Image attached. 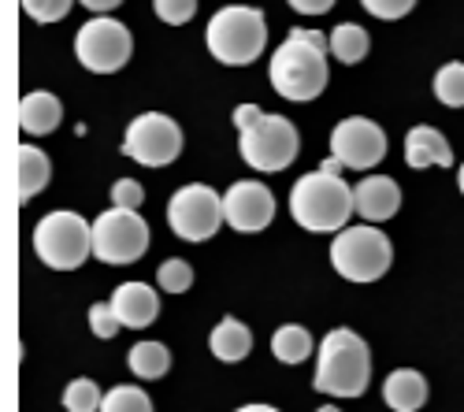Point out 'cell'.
Wrapping results in <instances>:
<instances>
[{
  "instance_id": "6da1fadb",
  "label": "cell",
  "mask_w": 464,
  "mask_h": 412,
  "mask_svg": "<svg viewBox=\"0 0 464 412\" xmlns=\"http://www.w3.org/2000/svg\"><path fill=\"white\" fill-rule=\"evenodd\" d=\"M327 49L331 37H324L320 30H290V37L272 53V67H267L276 93L286 101H316L331 82Z\"/></svg>"
},
{
  "instance_id": "7a4b0ae2",
  "label": "cell",
  "mask_w": 464,
  "mask_h": 412,
  "mask_svg": "<svg viewBox=\"0 0 464 412\" xmlns=\"http://www.w3.org/2000/svg\"><path fill=\"white\" fill-rule=\"evenodd\" d=\"M357 208V197H353V186L331 175V171H308L297 178V186L290 190V216L297 227L304 231H316V235H331V231H342L350 223Z\"/></svg>"
},
{
  "instance_id": "3957f363",
  "label": "cell",
  "mask_w": 464,
  "mask_h": 412,
  "mask_svg": "<svg viewBox=\"0 0 464 412\" xmlns=\"http://www.w3.org/2000/svg\"><path fill=\"white\" fill-rule=\"evenodd\" d=\"M372 379V350L357 331L338 327L324 334L313 387L331 398H361Z\"/></svg>"
},
{
  "instance_id": "277c9868",
  "label": "cell",
  "mask_w": 464,
  "mask_h": 412,
  "mask_svg": "<svg viewBox=\"0 0 464 412\" xmlns=\"http://www.w3.org/2000/svg\"><path fill=\"white\" fill-rule=\"evenodd\" d=\"M205 45H208V53H212L219 63H227V67H249L253 60H260V53H264V45H267L264 12L246 8V5L219 8V12L208 19Z\"/></svg>"
},
{
  "instance_id": "5b68a950",
  "label": "cell",
  "mask_w": 464,
  "mask_h": 412,
  "mask_svg": "<svg viewBox=\"0 0 464 412\" xmlns=\"http://www.w3.org/2000/svg\"><path fill=\"white\" fill-rule=\"evenodd\" d=\"M331 264L350 283H375L391 272L394 245L375 227H342L331 242Z\"/></svg>"
},
{
  "instance_id": "8992f818",
  "label": "cell",
  "mask_w": 464,
  "mask_h": 412,
  "mask_svg": "<svg viewBox=\"0 0 464 412\" xmlns=\"http://www.w3.org/2000/svg\"><path fill=\"white\" fill-rule=\"evenodd\" d=\"M34 253L56 272H74L93 253V227L79 212H49L34 227Z\"/></svg>"
},
{
  "instance_id": "52a82bcc",
  "label": "cell",
  "mask_w": 464,
  "mask_h": 412,
  "mask_svg": "<svg viewBox=\"0 0 464 412\" xmlns=\"http://www.w3.org/2000/svg\"><path fill=\"white\" fill-rule=\"evenodd\" d=\"M149 223L138 208H108L93 219V256L104 264H134L149 249Z\"/></svg>"
},
{
  "instance_id": "ba28073f",
  "label": "cell",
  "mask_w": 464,
  "mask_h": 412,
  "mask_svg": "<svg viewBox=\"0 0 464 412\" xmlns=\"http://www.w3.org/2000/svg\"><path fill=\"white\" fill-rule=\"evenodd\" d=\"M301 153V134L286 116H264L256 127L242 130V160L253 171H286Z\"/></svg>"
},
{
  "instance_id": "9c48e42d",
  "label": "cell",
  "mask_w": 464,
  "mask_h": 412,
  "mask_svg": "<svg viewBox=\"0 0 464 412\" xmlns=\"http://www.w3.org/2000/svg\"><path fill=\"white\" fill-rule=\"evenodd\" d=\"M130 53H134L130 30L120 19H108V15L90 19L79 30V37H74V56H79V63L93 74H111V71L127 67Z\"/></svg>"
},
{
  "instance_id": "30bf717a",
  "label": "cell",
  "mask_w": 464,
  "mask_h": 412,
  "mask_svg": "<svg viewBox=\"0 0 464 412\" xmlns=\"http://www.w3.org/2000/svg\"><path fill=\"white\" fill-rule=\"evenodd\" d=\"M223 197L212 186H182L179 194H171L168 201V227L186 238V242H208L216 238L219 223H223Z\"/></svg>"
},
{
  "instance_id": "8fae6325",
  "label": "cell",
  "mask_w": 464,
  "mask_h": 412,
  "mask_svg": "<svg viewBox=\"0 0 464 412\" xmlns=\"http://www.w3.org/2000/svg\"><path fill=\"white\" fill-rule=\"evenodd\" d=\"M123 153L145 168H168L182 153V130L164 111H145V116L130 120Z\"/></svg>"
},
{
  "instance_id": "7c38bea8",
  "label": "cell",
  "mask_w": 464,
  "mask_h": 412,
  "mask_svg": "<svg viewBox=\"0 0 464 412\" xmlns=\"http://www.w3.org/2000/svg\"><path fill=\"white\" fill-rule=\"evenodd\" d=\"M331 157L353 171H372L386 157V130L364 116H350L331 130Z\"/></svg>"
},
{
  "instance_id": "4fadbf2b",
  "label": "cell",
  "mask_w": 464,
  "mask_h": 412,
  "mask_svg": "<svg viewBox=\"0 0 464 412\" xmlns=\"http://www.w3.org/2000/svg\"><path fill=\"white\" fill-rule=\"evenodd\" d=\"M223 216L235 231L256 235L276 219V197L264 182H235L223 194Z\"/></svg>"
},
{
  "instance_id": "5bb4252c",
  "label": "cell",
  "mask_w": 464,
  "mask_h": 412,
  "mask_svg": "<svg viewBox=\"0 0 464 412\" xmlns=\"http://www.w3.org/2000/svg\"><path fill=\"white\" fill-rule=\"evenodd\" d=\"M111 309H115V316H120L123 327L138 331V327H149L152 320L160 316V297L145 283H123V286H115V293H111Z\"/></svg>"
},
{
  "instance_id": "9a60e30c",
  "label": "cell",
  "mask_w": 464,
  "mask_h": 412,
  "mask_svg": "<svg viewBox=\"0 0 464 412\" xmlns=\"http://www.w3.org/2000/svg\"><path fill=\"white\" fill-rule=\"evenodd\" d=\"M357 212L368 219V223H382V219H391L398 208H401V190H398V182L394 178H386V175H368L357 182Z\"/></svg>"
},
{
  "instance_id": "2e32d148",
  "label": "cell",
  "mask_w": 464,
  "mask_h": 412,
  "mask_svg": "<svg viewBox=\"0 0 464 412\" xmlns=\"http://www.w3.org/2000/svg\"><path fill=\"white\" fill-rule=\"evenodd\" d=\"M405 164L412 171L423 168H450L453 164V149L446 141V134H439L435 127H412L405 134Z\"/></svg>"
},
{
  "instance_id": "e0dca14e",
  "label": "cell",
  "mask_w": 464,
  "mask_h": 412,
  "mask_svg": "<svg viewBox=\"0 0 464 412\" xmlns=\"http://www.w3.org/2000/svg\"><path fill=\"white\" fill-rule=\"evenodd\" d=\"M60 120H63V104H60V97H53V93H45V90L26 93V97L19 101V127H23L26 134H34V138L53 134V130L60 127Z\"/></svg>"
},
{
  "instance_id": "ac0fdd59",
  "label": "cell",
  "mask_w": 464,
  "mask_h": 412,
  "mask_svg": "<svg viewBox=\"0 0 464 412\" xmlns=\"http://www.w3.org/2000/svg\"><path fill=\"white\" fill-rule=\"evenodd\" d=\"M382 401L394 412H416L423 401H428V379L412 368H398L382 383Z\"/></svg>"
},
{
  "instance_id": "d6986e66",
  "label": "cell",
  "mask_w": 464,
  "mask_h": 412,
  "mask_svg": "<svg viewBox=\"0 0 464 412\" xmlns=\"http://www.w3.org/2000/svg\"><path fill=\"white\" fill-rule=\"evenodd\" d=\"M208 346H212V353H216L223 364H238V360H246L249 350H253V331H249L242 320H235V316H223V320L212 327V334H208Z\"/></svg>"
},
{
  "instance_id": "ffe728a7",
  "label": "cell",
  "mask_w": 464,
  "mask_h": 412,
  "mask_svg": "<svg viewBox=\"0 0 464 412\" xmlns=\"http://www.w3.org/2000/svg\"><path fill=\"white\" fill-rule=\"evenodd\" d=\"M53 178V164L37 145H19V201L37 197Z\"/></svg>"
},
{
  "instance_id": "44dd1931",
  "label": "cell",
  "mask_w": 464,
  "mask_h": 412,
  "mask_svg": "<svg viewBox=\"0 0 464 412\" xmlns=\"http://www.w3.org/2000/svg\"><path fill=\"white\" fill-rule=\"evenodd\" d=\"M368 49H372V37H368V30L361 23H338L331 30V56L334 60L353 67V63H361L368 56Z\"/></svg>"
},
{
  "instance_id": "7402d4cb",
  "label": "cell",
  "mask_w": 464,
  "mask_h": 412,
  "mask_svg": "<svg viewBox=\"0 0 464 412\" xmlns=\"http://www.w3.org/2000/svg\"><path fill=\"white\" fill-rule=\"evenodd\" d=\"M127 360L138 379H164L171 371V353L164 342H138V346H130Z\"/></svg>"
},
{
  "instance_id": "603a6c76",
  "label": "cell",
  "mask_w": 464,
  "mask_h": 412,
  "mask_svg": "<svg viewBox=\"0 0 464 412\" xmlns=\"http://www.w3.org/2000/svg\"><path fill=\"white\" fill-rule=\"evenodd\" d=\"M272 353L283 360V364H301L304 357H313V334L297 323H283L272 339Z\"/></svg>"
},
{
  "instance_id": "cb8c5ba5",
  "label": "cell",
  "mask_w": 464,
  "mask_h": 412,
  "mask_svg": "<svg viewBox=\"0 0 464 412\" xmlns=\"http://www.w3.org/2000/svg\"><path fill=\"white\" fill-rule=\"evenodd\" d=\"M435 97L446 108H464V63H446L435 74Z\"/></svg>"
},
{
  "instance_id": "d4e9b609",
  "label": "cell",
  "mask_w": 464,
  "mask_h": 412,
  "mask_svg": "<svg viewBox=\"0 0 464 412\" xmlns=\"http://www.w3.org/2000/svg\"><path fill=\"white\" fill-rule=\"evenodd\" d=\"M101 412H152V401L141 387H115L104 394Z\"/></svg>"
},
{
  "instance_id": "484cf974",
  "label": "cell",
  "mask_w": 464,
  "mask_h": 412,
  "mask_svg": "<svg viewBox=\"0 0 464 412\" xmlns=\"http://www.w3.org/2000/svg\"><path fill=\"white\" fill-rule=\"evenodd\" d=\"M101 387L93 379H74L67 390H63V408L67 412H101Z\"/></svg>"
},
{
  "instance_id": "4316f807",
  "label": "cell",
  "mask_w": 464,
  "mask_h": 412,
  "mask_svg": "<svg viewBox=\"0 0 464 412\" xmlns=\"http://www.w3.org/2000/svg\"><path fill=\"white\" fill-rule=\"evenodd\" d=\"M157 279H160V290L164 293H186L193 286V268L186 260H164L157 268Z\"/></svg>"
},
{
  "instance_id": "83f0119b",
  "label": "cell",
  "mask_w": 464,
  "mask_h": 412,
  "mask_svg": "<svg viewBox=\"0 0 464 412\" xmlns=\"http://www.w3.org/2000/svg\"><path fill=\"white\" fill-rule=\"evenodd\" d=\"M74 0H23V12L34 19V23H60L67 19Z\"/></svg>"
},
{
  "instance_id": "f1b7e54d",
  "label": "cell",
  "mask_w": 464,
  "mask_h": 412,
  "mask_svg": "<svg viewBox=\"0 0 464 412\" xmlns=\"http://www.w3.org/2000/svg\"><path fill=\"white\" fill-rule=\"evenodd\" d=\"M152 8L168 26H182L198 15V0H152Z\"/></svg>"
},
{
  "instance_id": "f546056e",
  "label": "cell",
  "mask_w": 464,
  "mask_h": 412,
  "mask_svg": "<svg viewBox=\"0 0 464 412\" xmlns=\"http://www.w3.org/2000/svg\"><path fill=\"white\" fill-rule=\"evenodd\" d=\"M90 327H93L97 339H115L123 323H120V316H115V309H111V302H108V305H93V309H90Z\"/></svg>"
},
{
  "instance_id": "4dcf8cb0",
  "label": "cell",
  "mask_w": 464,
  "mask_h": 412,
  "mask_svg": "<svg viewBox=\"0 0 464 412\" xmlns=\"http://www.w3.org/2000/svg\"><path fill=\"white\" fill-rule=\"evenodd\" d=\"M361 5H364L375 19H405V15L416 8V0H361Z\"/></svg>"
},
{
  "instance_id": "1f68e13d",
  "label": "cell",
  "mask_w": 464,
  "mask_h": 412,
  "mask_svg": "<svg viewBox=\"0 0 464 412\" xmlns=\"http://www.w3.org/2000/svg\"><path fill=\"white\" fill-rule=\"evenodd\" d=\"M141 197H145V190H141V182H134V178H120L111 186V205L115 208H138Z\"/></svg>"
},
{
  "instance_id": "d6a6232c",
  "label": "cell",
  "mask_w": 464,
  "mask_h": 412,
  "mask_svg": "<svg viewBox=\"0 0 464 412\" xmlns=\"http://www.w3.org/2000/svg\"><path fill=\"white\" fill-rule=\"evenodd\" d=\"M286 5L301 15H327L334 8V0H286Z\"/></svg>"
},
{
  "instance_id": "836d02e7",
  "label": "cell",
  "mask_w": 464,
  "mask_h": 412,
  "mask_svg": "<svg viewBox=\"0 0 464 412\" xmlns=\"http://www.w3.org/2000/svg\"><path fill=\"white\" fill-rule=\"evenodd\" d=\"M260 120H264V111H260L256 104H238V108H235V127H238V130H249V127H256Z\"/></svg>"
},
{
  "instance_id": "e575fe53",
  "label": "cell",
  "mask_w": 464,
  "mask_h": 412,
  "mask_svg": "<svg viewBox=\"0 0 464 412\" xmlns=\"http://www.w3.org/2000/svg\"><path fill=\"white\" fill-rule=\"evenodd\" d=\"M79 5H86L90 12H97V15H108L111 8H120L123 0H79Z\"/></svg>"
},
{
  "instance_id": "d590c367",
  "label": "cell",
  "mask_w": 464,
  "mask_h": 412,
  "mask_svg": "<svg viewBox=\"0 0 464 412\" xmlns=\"http://www.w3.org/2000/svg\"><path fill=\"white\" fill-rule=\"evenodd\" d=\"M238 412H279V408H272V405H242Z\"/></svg>"
},
{
  "instance_id": "8d00e7d4",
  "label": "cell",
  "mask_w": 464,
  "mask_h": 412,
  "mask_svg": "<svg viewBox=\"0 0 464 412\" xmlns=\"http://www.w3.org/2000/svg\"><path fill=\"white\" fill-rule=\"evenodd\" d=\"M457 182H460V194H464V164H460V171H457Z\"/></svg>"
},
{
  "instance_id": "74e56055",
  "label": "cell",
  "mask_w": 464,
  "mask_h": 412,
  "mask_svg": "<svg viewBox=\"0 0 464 412\" xmlns=\"http://www.w3.org/2000/svg\"><path fill=\"white\" fill-rule=\"evenodd\" d=\"M316 412H338V408H334V405H324V408H316Z\"/></svg>"
}]
</instances>
